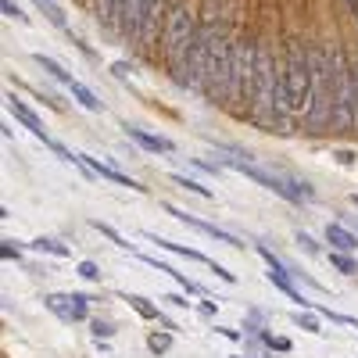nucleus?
I'll return each mask as SVG.
<instances>
[{
  "mask_svg": "<svg viewBox=\"0 0 358 358\" xmlns=\"http://www.w3.org/2000/svg\"><path fill=\"white\" fill-rule=\"evenodd\" d=\"M248 122L262 133H276V136H290V115L283 104V76H280V62L276 54L258 43V79H255V94H251V108H248Z\"/></svg>",
  "mask_w": 358,
  "mask_h": 358,
  "instance_id": "obj_1",
  "label": "nucleus"
},
{
  "mask_svg": "<svg viewBox=\"0 0 358 358\" xmlns=\"http://www.w3.org/2000/svg\"><path fill=\"white\" fill-rule=\"evenodd\" d=\"M201 22L194 18V11L187 4H172L165 33H162V65L169 72V79L176 86H187V72H190V50L197 40Z\"/></svg>",
  "mask_w": 358,
  "mask_h": 358,
  "instance_id": "obj_2",
  "label": "nucleus"
},
{
  "mask_svg": "<svg viewBox=\"0 0 358 358\" xmlns=\"http://www.w3.org/2000/svg\"><path fill=\"white\" fill-rule=\"evenodd\" d=\"M312 54V101L305 111V133L308 136H322V133H334V104H337V90H334V62H330V50L322 47H308Z\"/></svg>",
  "mask_w": 358,
  "mask_h": 358,
  "instance_id": "obj_3",
  "label": "nucleus"
},
{
  "mask_svg": "<svg viewBox=\"0 0 358 358\" xmlns=\"http://www.w3.org/2000/svg\"><path fill=\"white\" fill-rule=\"evenodd\" d=\"M280 76H283V104L287 115H301L308 111L312 101V54L308 43H301L297 36H290L283 43V62H280Z\"/></svg>",
  "mask_w": 358,
  "mask_h": 358,
  "instance_id": "obj_4",
  "label": "nucleus"
},
{
  "mask_svg": "<svg viewBox=\"0 0 358 358\" xmlns=\"http://www.w3.org/2000/svg\"><path fill=\"white\" fill-rule=\"evenodd\" d=\"M255 79H258V43L251 36H241V40H233L229 86H226V104H222L233 118H248Z\"/></svg>",
  "mask_w": 358,
  "mask_h": 358,
  "instance_id": "obj_5",
  "label": "nucleus"
},
{
  "mask_svg": "<svg viewBox=\"0 0 358 358\" xmlns=\"http://www.w3.org/2000/svg\"><path fill=\"white\" fill-rule=\"evenodd\" d=\"M229 57H233V43L226 36V29L215 22V40H212V54H208V69H204V86L201 94L212 104H226V86H229Z\"/></svg>",
  "mask_w": 358,
  "mask_h": 358,
  "instance_id": "obj_6",
  "label": "nucleus"
},
{
  "mask_svg": "<svg viewBox=\"0 0 358 358\" xmlns=\"http://www.w3.org/2000/svg\"><path fill=\"white\" fill-rule=\"evenodd\" d=\"M169 0H147L143 8V18H140V29H136V47L147 54V57H158V47H162V33H165V22H169Z\"/></svg>",
  "mask_w": 358,
  "mask_h": 358,
  "instance_id": "obj_7",
  "label": "nucleus"
},
{
  "mask_svg": "<svg viewBox=\"0 0 358 358\" xmlns=\"http://www.w3.org/2000/svg\"><path fill=\"white\" fill-rule=\"evenodd\" d=\"M255 251H258V255H262V262L268 265V273H265V276H268V283H273L276 290H283L294 305H301V308H315V301H308V297L294 287V273H290V265H287L280 255L268 251V244H255Z\"/></svg>",
  "mask_w": 358,
  "mask_h": 358,
  "instance_id": "obj_8",
  "label": "nucleus"
},
{
  "mask_svg": "<svg viewBox=\"0 0 358 358\" xmlns=\"http://www.w3.org/2000/svg\"><path fill=\"white\" fill-rule=\"evenodd\" d=\"M43 305L62 319V322H86L90 319V297L86 294H47Z\"/></svg>",
  "mask_w": 358,
  "mask_h": 358,
  "instance_id": "obj_9",
  "label": "nucleus"
},
{
  "mask_svg": "<svg viewBox=\"0 0 358 358\" xmlns=\"http://www.w3.org/2000/svg\"><path fill=\"white\" fill-rule=\"evenodd\" d=\"M151 244H158V248H165V251H172V255H183V258H190V262H197V265H204V268H212V273L219 276V280H226V283H233L236 276L229 273L226 265H219L215 258H208V255H201L197 248H187V244H176V241H165V236H158V233H143Z\"/></svg>",
  "mask_w": 358,
  "mask_h": 358,
  "instance_id": "obj_10",
  "label": "nucleus"
},
{
  "mask_svg": "<svg viewBox=\"0 0 358 358\" xmlns=\"http://www.w3.org/2000/svg\"><path fill=\"white\" fill-rule=\"evenodd\" d=\"M165 212H169V215H176L179 222H183V226H190V229H197V233H204V236H212V241L226 244V248H236V251L244 248V244L236 241V236H233L229 229H222V226H215V222H204V219H197L194 212H179L176 204H165Z\"/></svg>",
  "mask_w": 358,
  "mask_h": 358,
  "instance_id": "obj_11",
  "label": "nucleus"
},
{
  "mask_svg": "<svg viewBox=\"0 0 358 358\" xmlns=\"http://www.w3.org/2000/svg\"><path fill=\"white\" fill-rule=\"evenodd\" d=\"M8 111L15 115V122H22V126H25L29 133H33L36 140H43V147H50V151H54V143H57V140H54V136L47 133V126H43V118H40V115H36L33 108H29V104H25L22 97L8 94Z\"/></svg>",
  "mask_w": 358,
  "mask_h": 358,
  "instance_id": "obj_12",
  "label": "nucleus"
},
{
  "mask_svg": "<svg viewBox=\"0 0 358 358\" xmlns=\"http://www.w3.org/2000/svg\"><path fill=\"white\" fill-rule=\"evenodd\" d=\"M143 8H147V0H118V8H115V33L126 36L129 43L136 40V29H140Z\"/></svg>",
  "mask_w": 358,
  "mask_h": 358,
  "instance_id": "obj_13",
  "label": "nucleus"
},
{
  "mask_svg": "<svg viewBox=\"0 0 358 358\" xmlns=\"http://www.w3.org/2000/svg\"><path fill=\"white\" fill-rule=\"evenodd\" d=\"M83 162H86L90 169H94V176H97V179H108V183H118V187H129V190H140V194L147 190V187H140V183H136L133 176H126V172H118L115 165H108V162H101V158H90V155H83Z\"/></svg>",
  "mask_w": 358,
  "mask_h": 358,
  "instance_id": "obj_14",
  "label": "nucleus"
},
{
  "mask_svg": "<svg viewBox=\"0 0 358 358\" xmlns=\"http://www.w3.org/2000/svg\"><path fill=\"white\" fill-rule=\"evenodd\" d=\"M126 129V136L129 140H136L143 151H151V155H172L176 151V143L169 140V136H158V133H147V129H140V126H122Z\"/></svg>",
  "mask_w": 358,
  "mask_h": 358,
  "instance_id": "obj_15",
  "label": "nucleus"
},
{
  "mask_svg": "<svg viewBox=\"0 0 358 358\" xmlns=\"http://www.w3.org/2000/svg\"><path fill=\"white\" fill-rule=\"evenodd\" d=\"M118 297H122V301H129V308H133L140 319H147V322H162L165 330H176V322H172V319H165V315H162V308H158V305H151L147 297H140V294H118Z\"/></svg>",
  "mask_w": 358,
  "mask_h": 358,
  "instance_id": "obj_16",
  "label": "nucleus"
},
{
  "mask_svg": "<svg viewBox=\"0 0 358 358\" xmlns=\"http://www.w3.org/2000/svg\"><path fill=\"white\" fill-rule=\"evenodd\" d=\"M326 244H330V251L351 255V251H358V233H351L341 222H326Z\"/></svg>",
  "mask_w": 358,
  "mask_h": 358,
  "instance_id": "obj_17",
  "label": "nucleus"
},
{
  "mask_svg": "<svg viewBox=\"0 0 358 358\" xmlns=\"http://www.w3.org/2000/svg\"><path fill=\"white\" fill-rule=\"evenodd\" d=\"M140 258H143L147 265H151V268H158V273H169V276H172V280H176L179 287L187 290V294H201V287H197V283H194V280H190L187 273H176V268H172L169 262H158V258H151V255H140Z\"/></svg>",
  "mask_w": 358,
  "mask_h": 358,
  "instance_id": "obj_18",
  "label": "nucleus"
},
{
  "mask_svg": "<svg viewBox=\"0 0 358 358\" xmlns=\"http://www.w3.org/2000/svg\"><path fill=\"white\" fill-rule=\"evenodd\" d=\"M69 90H72V97H76V101H79L86 111H104V101H101V97L94 94V90L86 86V83H79V79H76Z\"/></svg>",
  "mask_w": 358,
  "mask_h": 358,
  "instance_id": "obj_19",
  "label": "nucleus"
},
{
  "mask_svg": "<svg viewBox=\"0 0 358 358\" xmlns=\"http://www.w3.org/2000/svg\"><path fill=\"white\" fill-rule=\"evenodd\" d=\"M90 4V15H94L97 25H115V8L118 0H86Z\"/></svg>",
  "mask_w": 358,
  "mask_h": 358,
  "instance_id": "obj_20",
  "label": "nucleus"
},
{
  "mask_svg": "<svg viewBox=\"0 0 358 358\" xmlns=\"http://www.w3.org/2000/svg\"><path fill=\"white\" fill-rule=\"evenodd\" d=\"M36 65H40V69H43V72L50 76V79H57V83H65V86H72V83H76V76H72V72H65V69L57 65L54 57H47V54H36Z\"/></svg>",
  "mask_w": 358,
  "mask_h": 358,
  "instance_id": "obj_21",
  "label": "nucleus"
},
{
  "mask_svg": "<svg viewBox=\"0 0 358 358\" xmlns=\"http://www.w3.org/2000/svg\"><path fill=\"white\" fill-rule=\"evenodd\" d=\"M29 248L40 251V255H54V258H69L72 255V248H65L62 241H54V236H40V241H33Z\"/></svg>",
  "mask_w": 358,
  "mask_h": 358,
  "instance_id": "obj_22",
  "label": "nucleus"
},
{
  "mask_svg": "<svg viewBox=\"0 0 358 358\" xmlns=\"http://www.w3.org/2000/svg\"><path fill=\"white\" fill-rule=\"evenodd\" d=\"M33 4L47 15V22L54 25V29H69V18H65V11L57 8V0H33Z\"/></svg>",
  "mask_w": 358,
  "mask_h": 358,
  "instance_id": "obj_23",
  "label": "nucleus"
},
{
  "mask_svg": "<svg viewBox=\"0 0 358 358\" xmlns=\"http://www.w3.org/2000/svg\"><path fill=\"white\" fill-rule=\"evenodd\" d=\"M326 258H330V265L337 268L341 276H358V262H355L351 255H344V251H326Z\"/></svg>",
  "mask_w": 358,
  "mask_h": 358,
  "instance_id": "obj_24",
  "label": "nucleus"
},
{
  "mask_svg": "<svg viewBox=\"0 0 358 358\" xmlns=\"http://www.w3.org/2000/svg\"><path fill=\"white\" fill-rule=\"evenodd\" d=\"M169 179H172V183H176L179 190H190V194H197V197H208V201H212V197H215V194H212V190H208V187H201V183H197V179H187L183 172H172Z\"/></svg>",
  "mask_w": 358,
  "mask_h": 358,
  "instance_id": "obj_25",
  "label": "nucleus"
},
{
  "mask_svg": "<svg viewBox=\"0 0 358 358\" xmlns=\"http://www.w3.org/2000/svg\"><path fill=\"white\" fill-rule=\"evenodd\" d=\"M147 348H151V355H165V351L172 348V330L151 334V337H147Z\"/></svg>",
  "mask_w": 358,
  "mask_h": 358,
  "instance_id": "obj_26",
  "label": "nucleus"
},
{
  "mask_svg": "<svg viewBox=\"0 0 358 358\" xmlns=\"http://www.w3.org/2000/svg\"><path fill=\"white\" fill-rule=\"evenodd\" d=\"M294 241H297V248H301L305 255H312V258H319V255H322V248L312 241V236H308L305 229H297V236H294Z\"/></svg>",
  "mask_w": 358,
  "mask_h": 358,
  "instance_id": "obj_27",
  "label": "nucleus"
},
{
  "mask_svg": "<svg viewBox=\"0 0 358 358\" xmlns=\"http://www.w3.org/2000/svg\"><path fill=\"white\" fill-rule=\"evenodd\" d=\"M90 334H94L97 341H108V337H115V322H108V319H94V322H90Z\"/></svg>",
  "mask_w": 358,
  "mask_h": 358,
  "instance_id": "obj_28",
  "label": "nucleus"
},
{
  "mask_svg": "<svg viewBox=\"0 0 358 358\" xmlns=\"http://www.w3.org/2000/svg\"><path fill=\"white\" fill-rule=\"evenodd\" d=\"M94 226H97V229H101V233L108 236V241H111V244H118V248H122V251H136V248H133V244L126 241V236H118V233H115V229H111L108 222H94Z\"/></svg>",
  "mask_w": 358,
  "mask_h": 358,
  "instance_id": "obj_29",
  "label": "nucleus"
},
{
  "mask_svg": "<svg viewBox=\"0 0 358 358\" xmlns=\"http://www.w3.org/2000/svg\"><path fill=\"white\" fill-rule=\"evenodd\" d=\"M79 276L90 280V283H101V280H104V273H101L97 262H79Z\"/></svg>",
  "mask_w": 358,
  "mask_h": 358,
  "instance_id": "obj_30",
  "label": "nucleus"
},
{
  "mask_svg": "<svg viewBox=\"0 0 358 358\" xmlns=\"http://www.w3.org/2000/svg\"><path fill=\"white\" fill-rule=\"evenodd\" d=\"M294 326H301V330H308V334H322L319 330V319L308 315V312H294Z\"/></svg>",
  "mask_w": 358,
  "mask_h": 358,
  "instance_id": "obj_31",
  "label": "nucleus"
},
{
  "mask_svg": "<svg viewBox=\"0 0 358 358\" xmlns=\"http://www.w3.org/2000/svg\"><path fill=\"white\" fill-rule=\"evenodd\" d=\"M0 8H4V15H8V18H15V22H25V15H22V8L15 4V0H0Z\"/></svg>",
  "mask_w": 358,
  "mask_h": 358,
  "instance_id": "obj_32",
  "label": "nucleus"
},
{
  "mask_svg": "<svg viewBox=\"0 0 358 358\" xmlns=\"http://www.w3.org/2000/svg\"><path fill=\"white\" fill-rule=\"evenodd\" d=\"M262 341H265L268 348H276V351H290V341H287V337H273V334H262Z\"/></svg>",
  "mask_w": 358,
  "mask_h": 358,
  "instance_id": "obj_33",
  "label": "nucleus"
},
{
  "mask_svg": "<svg viewBox=\"0 0 358 358\" xmlns=\"http://www.w3.org/2000/svg\"><path fill=\"white\" fill-rule=\"evenodd\" d=\"M0 255H4L8 262H11V258L18 262V255H22V248H18V241H4V244H0Z\"/></svg>",
  "mask_w": 358,
  "mask_h": 358,
  "instance_id": "obj_34",
  "label": "nucleus"
},
{
  "mask_svg": "<svg viewBox=\"0 0 358 358\" xmlns=\"http://www.w3.org/2000/svg\"><path fill=\"white\" fill-rule=\"evenodd\" d=\"M162 301H169L172 308H190V301H187V294H165Z\"/></svg>",
  "mask_w": 358,
  "mask_h": 358,
  "instance_id": "obj_35",
  "label": "nucleus"
},
{
  "mask_svg": "<svg viewBox=\"0 0 358 358\" xmlns=\"http://www.w3.org/2000/svg\"><path fill=\"white\" fill-rule=\"evenodd\" d=\"M355 133H358V69H355Z\"/></svg>",
  "mask_w": 358,
  "mask_h": 358,
  "instance_id": "obj_36",
  "label": "nucleus"
},
{
  "mask_svg": "<svg viewBox=\"0 0 358 358\" xmlns=\"http://www.w3.org/2000/svg\"><path fill=\"white\" fill-rule=\"evenodd\" d=\"M201 315H215V301H201Z\"/></svg>",
  "mask_w": 358,
  "mask_h": 358,
  "instance_id": "obj_37",
  "label": "nucleus"
},
{
  "mask_svg": "<svg viewBox=\"0 0 358 358\" xmlns=\"http://www.w3.org/2000/svg\"><path fill=\"white\" fill-rule=\"evenodd\" d=\"M351 204H355V208H358V194H355V197H351Z\"/></svg>",
  "mask_w": 358,
  "mask_h": 358,
  "instance_id": "obj_38",
  "label": "nucleus"
}]
</instances>
